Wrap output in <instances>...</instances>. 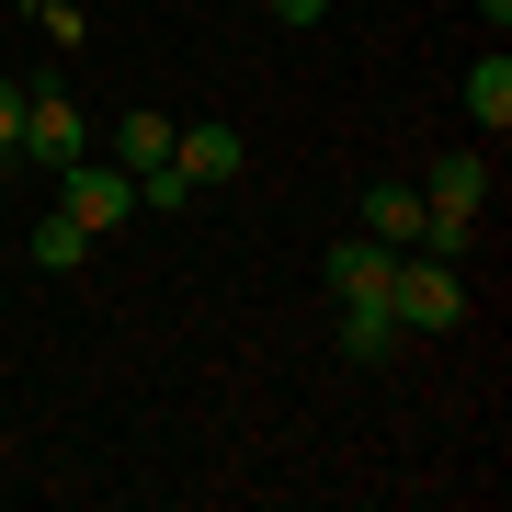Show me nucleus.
<instances>
[{"mask_svg": "<svg viewBox=\"0 0 512 512\" xmlns=\"http://www.w3.org/2000/svg\"><path fill=\"white\" fill-rule=\"evenodd\" d=\"M387 308H399V330H456L467 319V274L444 251H399L387 262Z\"/></svg>", "mask_w": 512, "mask_h": 512, "instance_id": "nucleus-1", "label": "nucleus"}, {"mask_svg": "<svg viewBox=\"0 0 512 512\" xmlns=\"http://www.w3.org/2000/svg\"><path fill=\"white\" fill-rule=\"evenodd\" d=\"M12 160H35V171H69V160H92V114H80L57 80H35L23 92V148Z\"/></svg>", "mask_w": 512, "mask_h": 512, "instance_id": "nucleus-2", "label": "nucleus"}, {"mask_svg": "<svg viewBox=\"0 0 512 512\" xmlns=\"http://www.w3.org/2000/svg\"><path fill=\"white\" fill-rule=\"evenodd\" d=\"M57 217H80V228H126L137 217V183H126V171H114V160H69V171H57Z\"/></svg>", "mask_w": 512, "mask_h": 512, "instance_id": "nucleus-3", "label": "nucleus"}, {"mask_svg": "<svg viewBox=\"0 0 512 512\" xmlns=\"http://www.w3.org/2000/svg\"><path fill=\"white\" fill-rule=\"evenodd\" d=\"M239 160H251V148H239V126H171V171H183L194 194L239 183Z\"/></svg>", "mask_w": 512, "mask_h": 512, "instance_id": "nucleus-4", "label": "nucleus"}, {"mask_svg": "<svg viewBox=\"0 0 512 512\" xmlns=\"http://www.w3.org/2000/svg\"><path fill=\"white\" fill-rule=\"evenodd\" d=\"M421 205H433V217H478V205H490V160H478V148H444Z\"/></svg>", "mask_w": 512, "mask_h": 512, "instance_id": "nucleus-5", "label": "nucleus"}, {"mask_svg": "<svg viewBox=\"0 0 512 512\" xmlns=\"http://www.w3.org/2000/svg\"><path fill=\"white\" fill-rule=\"evenodd\" d=\"M421 217H433L421 183H376L365 194V239H376V251H421Z\"/></svg>", "mask_w": 512, "mask_h": 512, "instance_id": "nucleus-6", "label": "nucleus"}, {"mask_svg": "<svg viewBox=\"0 0 512 512\" xmlns=\"http://www.w3.org/2000/svg\"><path fill=\"white\" fill-rule=\"evenodd\" d=\"M399 353V308L387 296H342V365H387Z\"/></svg>", "mask_w": 512, "mask_h": 512, "instance_id": "nucleus-7", "label": "nucleus"}, {"mask_svg": "<svg viewBox=\"0 0 512 512\" xmlns=\"http://www.w3.org/2000/svg\"><path fill=\"white\" fill-rule=\"evenodd\" d=\"M387 262H399V251H376L365 228L330 239V296H387Z\"/></svg>", "mask_w": 512, "mask_h": 512, "instance_id": "nucleus-8", "label": "nucleus"}, {"mask_svg": "<svg viewBox=\"0 0 512 512\" xmlns=\"http://www.w3.org/2000/svg\"><path fill=\"white\" fill-rule=\"evenodd\" d=\"M160 160H171V114H126V126H114V171L137 183V171H160Z\"/></svg>", "mask_w": 512, "mask_h": 512, "instance_id": "nucleus-9", "label": "nucleus"}, {"mask_svg": "<svg viewBox=\"0 0 512 512\" xmlns=\"http://www.w3.org/2000/svg\"><path fill=\"white\" fill-rule=\"evenodd\" d=\"M80 262H92V228L46 205V217H35V274H80Z\"/></svg>", "mask_w": 512, "mask_h": 512, "instance_id": "nucleus-10", "label": "nucleus"}, {"mask_svg": "<svg viewBox=\"0 0 512 512\" xmlns=\"http://www.w3.org/2000/svg\"><path fill=\"white\" fill-rule=\"evenodd\" d=\"M467 114H478V126H490V137L512 126V57H501V46H490V57H478V69H467Z\"/></svg>", "mask_w": 512, "mask_h": 512, "instance_id": "nucleus-11", "label": "nucleus"}, {"mask_svg": "<svg viewBox=\"0 0 512 512\" xmlns=\"http://www.w3.org/2000/svg\"><path fill=\"white\" fill-rule=\"evenodd\" d=\"M137 205H160V217H183V205H194V183H183V171L160 160V171H137Z\"/></svg>", "mask_w": 512, "mask_h": 512, "instance_id": "nucleus-12", "label": "nucleus"}, {"mask_svg": "<svg viewBox=\"0 0 512 512\" xmlns=\"http://www.w3.org/2000/svg\"><path fill=\"white\" fill-rule=\"evenodd\" d=\"M23 148V80H0V160Z\"/></svg>", "mask_w": 512, "mask_h": 512, "instance_id": "nucleus-13", "label": "nucleus"}, {"mask_svg": "<svg viewBox=\"0 0 512 512\" xmlns=\"http://www.w3.org/2000/svg\"><path fill=\"white\" fill-rule=\"evenodd\" d=\"M262 12H274V23H319L330 0H262Z\"/></svg>", "mask_w": 512, "mask_h": 512, "instance_id": "nucleus-14", "label": "nucleus"}]
</instances>
